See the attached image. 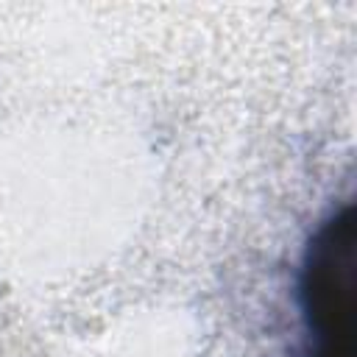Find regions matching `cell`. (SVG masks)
I'll list each match as a JSON object with an SVG mask.
<instances>
[{
  "label": "cell",
  "instance_id": "1",
  "mask_svg": "<svg viewBox=\"0 0 357 357\" xmlns=\"http://www.w3.org/2000/svg\"><path fill=\"white\" fill-rule=\"evenodd\" d=\"M351 254L354 206L337 209L310 240L298 298L307 326V357H351Z\"/></svg>",
  "mask_w": 357,
  "mask_h": 357
}]
</instances>
